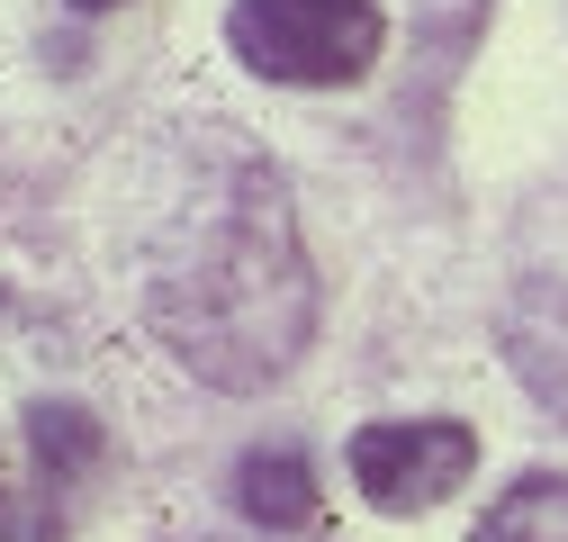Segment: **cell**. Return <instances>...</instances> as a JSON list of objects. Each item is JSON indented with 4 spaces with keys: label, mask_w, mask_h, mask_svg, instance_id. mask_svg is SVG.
Instances as JSON below:
<instances>
[{
    "label": "cell",
    "mask_w": 568,
    "mask_h": 542,
    "mask_svg": "<svg viewBox=\"0 0 568 542\" xmlns=\"http://www.w3.org/2000/svg\"><path fill=\"white\" fill-rule=\"evenodd\" d=\"M496 344H506V371L568 425V281L559 271H524L496 308Z\"/></svg>",
    "instance_id": "4"
},
{
    "label": "cell",
    "mask_w": 568,
    "mask_h": 542,
    "mask_svg": "<svg viewBox=\"0 0 568 542\" xmlns=\"http://www.w3.org/2000/svg\"><path fill=\"white\" fill-rule=\"evenodd\" d=\"M73 10H91V19H100V10H118V0H73Z\"/></svg>",
    "instance_id": "8"
},
{
    "label": "cell",
    "mask_w": 568,
    "mask_h": 542,
    "mask_svg": "<svg viewBox=\"0 0 568 542\" xmlns=\"http://www.w3.org/2000/svg\"><path fill=\"white\" fill-rule=\"evenodd\" d=\"M28 443H37V470H45V480L63 489V480H73V470L82 461H100V425L82 416V406H37V416H28Z\"/></svg>",
    "instance_id": "7"
},
{
    "label": "cell",
    "mask_w": 568,
    "mask_h": 542,
    "mask_svg": "<svg viewBox=\"0 0 568 542\" xmlns=\"http://www.w3.org/2000/svg\"><path fill=\"white\" fill-rule=\"evenodd\" d=\"M235 506H244L253 524H271V533H298V524H316L325 489H316L307 452H290V443H253V452L235 461Z\"/></svg>",
    "instance_id": "5"
},
{
    "label": "cell",
    "mask_w": 568,
    "mask_h": 542,
    "mask_svg": "<svg viewBox=\"0 0 568 542\" xmlns=\"http://www.w3.org/2000/svg\"><path fill=\"white\" fill-rule=\"evenodd\" d=\"M145 317L172 344V362L199 371L207 389H271L307 353L316 271H307L280 172H262V163L235 172V190L199 218V235L181 253H163Z\"/></svg>",
    "instance_id": "1"
},
{
    "label": "cell",
    "mask_w": 568,
    "mask_h": 542,
    "mask_svg": "<svg viewBox=\"0 0 568 542\" xmlns=\"http://www.w3.org/2000/svg\"><path fill=\"white\" fill-rule=\"evenodd\" d=\"M478 542H568V470H524L478 515Z\"/></svg>",
    "instance_id": "6"
},
{
    "label": "cell",
    "mask_w": 568,
    "mask_h": 542,
    "mask_svg": "<svg viewBox=\"0 0 568 542\" xmlns=\"http://www.w3.org/2000/svg\"><path fill=\"white\" fill-rule=\"evenodd\" d=\"M226 46L262 82L343 91V82H362L379 63L388 19H379V0H235L226 10Z\"/></svg>",
    "instance_id": "2"
},
{
    "label": "cell",
    "mask_w": 568,
    "mask_h": 542,
    "mask_svg": "<svg viewBox=\"0 0 568 542\" xmlns=\"http://www.w3.org/2000/svg\"><path fill=\"white\" fill-rule=\"evenodd\" d=\"M478 470V434L460 416H379L352 434V489L379 515H424L452 489H469Z\"/></svg>",
    "instance_id": "3"
}]
</instances>
